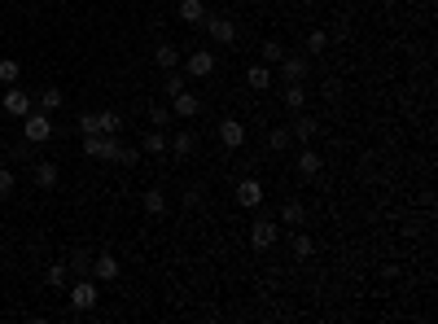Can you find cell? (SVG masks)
I'll use <instances>...</instances> for the list:
<instances>
[{"label":"cell","mask_w":438,"mask_h":324,"mask_svg":"<svg viewBox=\"0 0 438 324\" xmlns=\"http://www.w3.org/2000/svg\"><path fill=\"white\" fill-rule=\"evenodd\" d=\"M167 149H171L175 158H189L193 149H198V136H193V132H175V136H171V145H167Z\"/></svg>","instance_id":"cell-18"},{"label":"cell","mask_w":438,"mask_h":324,"mask_svg":"<svg viewBox=\"0 0 438 324\" xmlns=\"http://www.w3.org/2000/svg\"><path fill=\"white\" fill-rule=\"evenodd\" d=\"M219 140H224V149H241V145H246V123L241 119H224L219 123Z\"/></svg>","instance_id":"cell-11"},{"label":"cell","mask_w":438,"mask_h":324,"mask_svg":"<svg viewBox=\"0 0 438 324\" xmlns=\"http://www.w3.org/2000/svg\"><path fill=\"white\" fill-rule=\"evenodd\" d=\"M277 237H281V223H277V219H258L254 228H250L254 250H272V246H277Z\"/></svg>","instance_id":"cell-7"},{"label":"cell","mask_w":438,"mask_h":324,"mask_svg":"<svg viewBox=\"0 0 438 324\" xmlns=\"http://www.w3.org/2000/svg\"><path fill=\"white\" fill-rule=\"evenodd\" d=\"M294 254H298V258H312V254H316V241L307 237V233H294Z\"/></svg>","instance_id":"cell-29"},{"label":"cell","mask_w":438,"mask_h":324,"mask_svg":"<svg viewBox=\"0 0 438 324\" xmlns=\"http://www.w3.org/2000/svg\"><path fill=\"white\" fill-rule=\"evenodd\" d=\"M281 101H285L289 110H302V105H307V88H302V84H285Z\"/></svg>","instance_id":"cell-22"},{"label":"cell","mask_w":438,"mask_h":324,"mask_svg":"<svg viewBox=\"0 0 438 324\" xmlns=\"http://www.w3.org/2000/svg\"><path fill=\"white\" fill-rule=\"evenodd\" d=\"M88 272H92V277L101 281V285H110V281H119V272H123V267H119V258H115V254H96Z\"/></svg>","instance_id":"cell-10"},{"label":"cell","mask_w":438,"mask_h":324,"mask_svg":"<svg viewBox=\"0 0 438 324\" xmlns=\"http://www.w3.org/2000/svg\"><path fill=\"white\" fill-rule=\"evenodd\" d=\"M140 206H145V215H167V193L162 189H145V198H140Z\"/></svg>","instance_id":"cell-15"},{"label":"cell","mask_w":438,"mask_h":324,"mask_svg":"<svg viewBox=\"0 0 438 324\" xmlns=\"http://www.w3.org/2000/svg\"><path fill=\"white\" fill-rule=\"evenodd\" d=\"M298 175H307V180H312V175H320V154L302 149V154H298Z\"/></svg>","instance_id":"cell-25"},{"label":"cell","mask_w":438,"mask_h":324,"mask_svg":"<svg viewBox=\"0 0 438 324\" xmlns=\"http://www.w3.org/2000/svg\"><path fill=\"white\" fill-rule=\"evenodd\" d=\"M66 267H75V272H84V277H88V267H92V258L88 254H71V263Z\"/></svg>","instance_id":"cell-36"},{"label":"cell","mask_w":438,"mask_h":324,"mask_svg":"<svg viewBox=\"0 0 438 324\" xmlns=\"http://www.w3.org/2000/svg\"><path fill=\"white\" fill-rule=\"evenodd\" d=\"M96 298H101V294H96V281L92 277H84V281L71 285V307H75V311H92Z\"/></svg>","instance_id":"cell-4"},{"label":"cell","mask_w":438,"mask_h":324,"mask_svg":"<svg viewBox=\"0 0 438 324\" xmlns=\"http://www.w3.org/2000/svg\"><path fill=\"white\" fill-rule=\"evenodd\" d=\"M5 115H13V119H27L31 115V96L13 84V88H5Z\"/></svg>","instance_id":"cell-12"},{"label":"cell","mask_w":438,"mask_h":324,"mask_svg":"<svg viewBox=\"0 0 438 324\" xmlns=\"http://www.w3.org/2000/svg\"><path fill=\"white\" fill-rule=\"evenodd\" d=\"M307 219V210H302V202H285L281 206V219L277 223H294V228H298V223Z\"/></svg>","instance_id":"cell-26"},{"label":"cell","mask_w":438,"mask_h":324,"mask_svg":"<svg viewBox=\"0 0 438 324\" xmlns=\"http://www.w3.org/2000/svg\"><path fill=\"white\" fill-rule=\"evenodd\" d=\"M79 132H84V136H101L105 132V110H101V115H84V119H79Z\"/></svg>","instance_id":"cell-24"},{"label":"cell","mask_w":438,"mask_h":324,"mask_svg":"<svg viewBox=\"0 0 438 324\" xmlns=\"http://www.w3.org/2000/svg\"><path fill=\"white\" fill-rule=\"evenodd\" d=\"M171 123V105H149V127H167Z\"/></svg>","instance_id":"cell-31"},{"label":"cell","mask_w":438,"mask_h":324,"mask_svg":"<svg viewBox=\"0 0 438 324\" xmlns=\"http://www.w3.org/2000/svg\"><path fill=\"white\" fill-rule=\"evenodd\" d=\"M9 193H13V171L0 167V198H9Z\"/></svg>","instance_id":"cell-35"},{"label":"cell","mask_w":438,"mask_h":324,"mask_svg":"<svg viewBox=\"0 0 438 324\" xmlns=\"http://www.w3.org/2000/svg\"><path fill=\"white\" fill-rule=\"evenodd\" d=\"M57 180H61L57 162H36V171H31V184L36 189H57Z\"/></svg>","instance_id":"cell-13"},{"label":"cell","mask_w":438,"mask_h":324,"mask_svg":"<svg viewBox=\"0 0 438 324\" xmlns=\"http://www.w3.org/2000/svg\"><path fill=\"white\" fill-rule=\"evenodd\" d=\"M115 162H123V167H136V162H140V149H136V145H132V149H127V145H123Z\"/></svg>","instance_id":"cell-34"},{"label":"cell","mask_w":438,"mask_h":324,"mask_svg":"<svg viewBox=\"0 0 438 324\" xmlns=\"http://www.w3.org/2000/svg\"><path fill=\"white\" fill-rule=\"evenodd\" d=\"M184 84H189V75H175V71H167V84H162V88H167V101H171L175 92H184Z\"/></svg>","instance_id":"cell-30"},{"label":"cell","mask_w":438,"mask_h":324,"mask_svg":"<svg viewBox=\"0 0 438 324\" xmlns=\"http://www.w3.org/2000/svg\"><path fill=\"white\" fill-rule=\"evenodd\" d=\"M215 66H219V61H215L210 48H193V53L184 57V75L189 79H210V75H215Z\"/></svg>","instance_id":"cell-2"},{"label":"cell","mask_w":438,"mask_h":324,"mask_svg":"<svg viewBox=\"0 0 438 324\" xmlns=\"http://www.w3.org/2000/svg\"><path fill=\"white\" fill-rule=\"evenodd\" d=\"M289 136H298V140H312V136H316V119L298 115V119H294V127H289Z\"/></svg>","instance_id":"cell-27"},{"label":"cell","mask_w":438,"mask_h":324,"mask_svg":"<svg viewBox=\"0 0 438 324\" xmlns=\"http://www.w3.org/2000/svg\"><path fill=\"white\" fill-rule=\"evenodd\" d=\"M154 61H158V71H175V66H180V48H175V44H158Z\"/></svg>","instance_id":"cell-17"},{"label":"cell","mask_w":438,"mask_h":324,"mask_svg":"<svg viewBox=\"0 0 438 324\" xmlns=\"http://www.w3.org/2000/svg\"><path fill=\"white\" fill-rule=\"evenodd\" d=\"M258 57H263V66H277V61L285 57V44H281V40H263V48H258Z\"/></svg>","instance_id":"cell-23"},{"label":"cell","mask_w":438,"mask_h":324,"mask_svg":"<svg viewBox=\"0 0 438 324\" xmlns=\"http://www.w3.org/2000/svg\"><path fill=\"white\" fill-rule=\"evenodd\" d=\"M18 79H22V66H18L13 57H0V84H5V88H13Z\"/></svg>","instance_id":"cell-21"},{"label":"cell","mask_w":438,"mask_h":324,"mask_svg":"<svg viewBox=\"0 0 438 324\" xmlns=\"http://www.w3.org/2000/svg\"><path fill=\"white\" fill-rule=\"evenodd\" d=\"M202 27H206V36L215 40V44H233V40H237V22H233V18H210V13H206Z\"/></svg>","instance_id":"cell-8"},{"label":"cell","mask_w":438,"mask_h":324,"mask_svg":"<svg viewBox=\"0 0 438 324\" xmlns=\"http://www.w3.org/2000/svg\"><path fill=\"white\" fill-rule=\"evenodd\" d=\"M258 202H263V184H258L254 175H246V180H237V206H241V210H254Z\"/></svg>","instance_id":"cell-9"},{"label":"cell","mask_w":438,"mask_h":324,"mask_svg":"<svg viewBox=\"0 0 438 324\" xmlns=\"http://www.w3.org/2000/svg\"><path fill=\"white\" fill-rule=\"evenodd\" d=\"M246 84H250L254 92H268V88H272V66H263V61H254V66L246 71Z\"/></svg>","instance_id":"cell-16"},{"label":"cell","mask_w":438,"mask_h":324,"mask_svg":"<svg viewBox=\"0 0 438 324\" xmlns=\"http://www.w3.org/2000/svg\"><path fill=\"white\" fill-rule=\"evenodd\" d=\"M140 149L145 154H167V132H162V127H149V136L140 140Z\"/></svg>","instance_id":"cell-19"},{"label":"cell","mask_w":438,"mask_h":324,"mask_svg":"<svg viewBox=\"0 0 438 324\" xmlns=\"http://www.w3.org/2000/svg\"><path fill=\"white\" fill-rule=\"evenodd\" d=\"M119 149H123V145H119V136H84V154L88 158H101V162H115L119 158Z\"/></svg>","instance_id":"cell-3"},{"label":"cell","mask_w":438,"mask_h":324,"mask_svg":"<svg viewBox=\"0 0 438 324\" xmlns=\"http://www.w3.org/2000/svg\"><path fill=\"white\" fill-rule=\"evenodd\" d=\"M175 13H180V22H189V27L206 22V5H202V0H180V9H175Z\"/></svg>","instance_id":"cell-14"},{"label":"cell","mask_w":438,"mask_h":324,"mask_svg":"<svg viewBox=\"0 0 438 324\" xmlns=\"http://www.w3.org/2000/svg\"><path fill=\"white\" fill-rule=\"evenodd\" d=\"M61 105H66V92H61V88H44L40 92V110H44V115H53V110H61Z\"/></svg>","instance_id":"cell-20"},{"label":"cell","mask_w":438,"mask_h":324,"mask_svg":"<svg viewBox=\"0 0 438 324\" xmlns=\"http://www.w3.org/2000/svg\"><path fill=\"white\" fill-rule=\"evenodd\" d=\"M289 140H294V136H289V127H272V132H268V149H289Z\"/></svg>","instance_id":"cell-28"},{"label":"cell","mask_w":438,"mask_h":324,"mask_svg":"<svg viewBox=\"0 0 438 324\" xmlns=\"http://www.w3.org/2000/svg\"><path fill=\"white\" fill-rule=\"evenodd\" d=\"M71 281V267L66 263H53V267H48V285H66Z\"/></svg>","instance_id":"cell-32"},{"label":"cell","mask_w":438,"mask_h":324,"mask_svg":"<svg viewBox=\"0 0 438 324\" xmlns=\"http://www.w3.org/2000/svg\"><path fill=\"white\" fill-rule=\"evenodd\" d=\"M381 5H395V0H381Z\"/></svg>","instance_id":"cell-37"},{"label":"cell","mask_w":438,"mask_h":324,"mask_svg":"<svg viewBox=\"0 0 438 324\" xmlns=\"http://www.w3.org/2000/svg\"><path fill=\"white\" fill-rule=\"evenodd\" d=\"M198 115H202V96L198 92L184 88V92L171 96V119H198Z\"/></svg>","instance_id":"cell-5"},{"label":"cell","mask_w":438,"mask_h":324,"mask_svg":"<svg viewBox=\"0 0 438 324\" xmlns=\"http://www.w3.org/2000/svg\"><path fill=\"white\" fill-rule=\"evenodd\" d=\"M22 136H27V145H48L53 140V119H48L44 110H31L22 119Z\"/></svg>","instance_id":"cell-1"},{"label":"cell","mask_w":438,"mask_h":324,"mask_svg":"<svg viewBox=\"0 0 438 324\" xmlns=\"http://www.w3.org/2000/svg\"><path fill=\"white\" fill-rule=\"evenodd\" d=\"M324 44H329V36H324V31H312V36H307V53H324Z\"/></svg>","instance_id":"cell-33"},{"label":"cell","mask_w":438,"mask_h":324,"mask_svg":"<svg viewBox=\"0 0 438 324\" xmlns=\"http://www.w3.org/2000/svg\"><path fill=\"white\" fill-rule=\"evenodd\" d=\"M277 66H281V84H302L307 79V57L302 53H285Z\"/></svg>","instance_id":"cell-6"}]
</instances>
